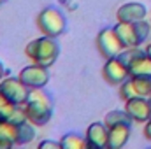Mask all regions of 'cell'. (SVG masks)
<instances>
[{
  "instance_id": "cell-1",
  "label": "cell",
  "mask_w": 151,
  "mask_h": 149,
  "mask_svg": "<svg viewBox=\"0 0 151 149\" xmlns=\"http://www.w3.org/2000/svg\"><path fill=\"white\" fill-rule=\"evenodd\" d=\"M25 112L28 121H32L35 126H44L51 121L53 116V100L51 97L42 90H30V97L25 104Z\"/></svg>"
},
{
  "instance_id": "cell-2",
  "label": "cell",
  "mask_w": 151,
  "mask_h": 149,
  "mask_svg": "<svg viewBox=\"0 0 151 149\" xmlns=\"http://www.w3.org/2000/svg\"><path fill=\"white\" fill-rule=\"evenodd\" d=\"M25 53L34 63L44 65V67H51L56 62L58 54H60V46L55 40V37L44 35V37L30 40L27 44V47H25Z\"/></svg>"
},
{
  "instance_id": "cell-3",
  "label": "cell",
  "mask_w": 151,
  "mask_h": 149,
  "mask_svg": "<svg viewBox=\"0 0 151 149\" xmlns=\"http://www.w3.org/2000/svg\"><path fill=\"white\" fill-rule=\"evenodd\" d=\"M37 27L44 35L49 37H60L65 32V16L60 9L56 7H46L39 12L37 16Z\"/></svg>"
},
{
  "instance_id": "cell-4",
  "label": "cell",
  "mask_w": 151,
  "mask_h": 149,
  "mask_svg": "<svg viewBox=\"0 0 151 149\" xmlns=\"http://www.w3.org/2000/svg\"><path fill=\"white\" fill-rule=\"evenodd\" d=\"M0 91L14 105H25L30 97V88L23 84L19 77H4L0 81Z\"/></svg>"
},
{
  "instance_id": "cell-5",
  "label": "cell",
  "mask_w": 151,
  "mask_h": 149,
  "mask_svg": "<svg viewBox=\"0 0 151 149\" xmlns=\"http://www.w3.org/2000/svg\"><path fill=\"white\" fill-rule=\"evenodd\" d=\"M97 49L107 60V58H114V56L121 54L125 46L121 44V40L118 37V34L114 32V28H102L97 34Z\"/></svg>"
},
{
  "instance_id": "cell-6",
  "label": "cell",
  "mask_w": 151,
  "mask_h": 149,
  "mask_svg": "<svg viewBox=\"0 0 151 149\" xmlns=\"http://www.w3.org/2000/svg\"><path fill=\"white\" fill-rule=\"evenodd\" d=\"M102 75L109 84L119 86L121 82L130 79V70H128V65L119 56H114V58H107V62L102 69Z\"/></svg>"
},
{
  "instance_id": "cell-7",
  "label": "cell",
  "mask_w": 151,
  "mask_h": 149,
  "mask_svg": "<svg viewBox=\"0 0 151 149\" xmlns=\"http://www.w3.org/2000/svg\"><path fill=\"white\" fill-rule=\"evenodd\" d=\"M49 67H44V65H39V63H34V65H28L25 67L21 72H19V79L23 84H27L30 90H37V88H44L49 81Z\"/></svg>"
},
{
  "instance_id": "cell-8",
  "label": "cell",
  "mask_w": 151,
  "mask_h": 149,
  "mask_svg": "<svg viewBox=\"0 0 151 149\" xmlns=\"http://www.w3.org/2000/svg\"><path fill=\"white\" fill-rule=\"evenodd\" d=\"M125 111L135 123H148L151 119L150 98L146 97H135L125 102Z\"/></svg>"
},
{
  "instance_id": "cell-9",
  "label": "cell",
  "mask_w": 151,
  "mask_h": 149,
  "mask_svg": "<svg viewBox=\"0 0 151 149\" xmlns=\"http://www.w3.org/2000/svg\"><path fill=\"white\" fill-rule=\"evenodd\" d=\"M86 144L91 149H106L109 144V128L106 123H91L86 128Z\"/></svg>"
},
{
  "instance_id": "cell-10",
  "label": "cell",
  "mask_w": 151,
  "mask_h": 149,
  "mask_svg": "<svg viewBox=\"0 0 151 149\" xmlns=\"http://www.w3.org/2000/svg\"><path fill=\"white\" fill-rule=\"evenodd\" d=\"M146 5L141 2H127L116 11V19L121 23H135L139 19L146 18Z\"/></svg>"
},
{
  "instance_id": "cell-11",
  "label": "cell",
  "mask_w": 151,
  "mask_h": 149,
  "mask_svg": "<svg viewBox=\"0 0 151 149\" xmlns=\"http://www.w3.org/2000/svg\"><path fill=\"white\" fill-rule=\"evenodd\" d=\"M113 28H114V32L118 34L121 44L125 46V49H128V47H139L142 44L139 35H137V30H135L134 23H121V21H118V25L113 27Z\"/></svg>"
},
{
  "instance_id": "cell-12",
  "label": "cell",
  "mask_w": 151,
  "mask_h": 149,
  "mask_svg": "<svg viewBox=\"0 0 151 149\" xmlns=\"http://www.w3.org/2000/svg\"><path fill=\"white\" fill-rule=\"evenodd\" d=\"M132 125H116L109 128V149H121L130 139Z\"/></svg>"
},
{
  "instance_id": "cell-13",
  "label": "cell",
  "mask_w": 151,
  "mask_h": 149,
  "mask_svg": "<svg viewBox=\"0 0 151 149\" xmlns=\"http://www.w3.org/2000/svg\"><path fill=\"white\" fill-rule=\"evenodd\" d=\"M16 146V125L9 121H0V149Z\"/></svg>"
},
{
  "instance_id": "cell-14",
  "label": "cell",
  "mask_w": 151,
  "mask_h": 149,
  "mask_svg": "<svg viewBox=\"0 0 151 149\" xmlns=\"http://www.w3.org/2000/svg\"><path fill=\"white\" fill-rule=\"evenodd\" d=\"M35 137V125L32 121H23L19 125H16V144L23 146L32 142Z\"/></svg>"
},
{
  "instance_id": "cell-15",
  "label": "cell",
  "mask_w": 151,
  "mask_h": 149,
  "mask_svg": "<svg viewBox=\"0 0 151 149\" xmlns=\"http://www.w3.org/2000/svg\"><path fill=\"white\" fill-rule=\"evenodd\" d=\"M62 148L63 149H86L88 144H86V139L79 133H65L62 139Z\"/></svg>"
},
{
  "instance_id": "cell-16",
  "label": "cell",
  "mask_w": 151,
  "mask_h": 149,
  "mask_svg": "<svg viewBox=\"0 0 151 149\" xmlns=\"http://www.w3.org/2000/svg\"><path fill=\"white\" fill-rule=\"evenodd\" d=\"M104 123L107 125V128L116 125H132V117L127 114V111H109L104 117Z\"/></svg>"
},
{
  "instance_id": "cell-17",
  "label": "cell",
  "mask_w": 151,
  "mask_h": 149,
  "mask_svg": "<svg viewBox=\"0 0 151 149\" xmlns=\"http://www.w3.org/2000/svg\"><path fill=\"white\" fill-rule=\"evenodd\" d=\"M135 90L139 93V97H151V75H139V77H132Z\"/></svg>"
},
{
  "instance_id": "cell-18",
  "label": "cell",
  "mask_w": 151,
  "mask_h": 149,
  "mask_svg": "<svg viewBox=\"0 0 151 149\" xmlns=\"http://www.w3.org/2000/svg\"><path fill=\"white\" fill-rule=\"evenodd\" d=\"M135 97H139V93H137L135 84H134V81H132V77H130V79H127L125 82L119 84V98L127 102V100L135 98Z\"/></svg>"
},
{
  "instance_id": "cell-19",
  "label": "cell",
  "mask_w": 151,
  "mask_h": 149,
  "mask_svg": "<svg viewBox=\"0 0 151 149\" xmlns=\"http://www.w3.org/2000/svg\"><path fill=\"white\" fill-rule=\"evenodd\" d=\"M16 107H18V105H14L12 102H9V100L4 97V93L0 91V121H7L9 116L12 114V111H14Z\"/></svg>"
},
{
  "instance_id": "cell-20",
  "label": "cell",
  "mask_w": 151,
  "mask_h": 149,
  "mask_svg": "<svg viewBox=\"0 0 151 149\" xmlns=\"http://www.w3.org/2000/svg\"><path fill=\"white\" fill-rule=\"evenodd\" d=\"M39 149H62V142H55V140H42L37 144Z\"/></svg>"
},
{
  "instance_id": "cell-21",
  "label": "cell",
  "mask_w": 151,
  "mask_h": 149,
  "mask_svg": "<svg viewBox=\"0 0 151 149\" xmlns=\"http://www.w3.org/2000/svg\"><path fill=\"white\" fill-rule=\"evenodd\" d=\"M144 137H146L148 140H151V119L146 123V126H144Z\"/></svg>"
},
{
  "instance_id": "cell-22",
  "label": "cell",
  "mask_w": 151,
  "mask_h": 149,
  "mask_svg": "<svg viewBox=\"0 0 151 149\" xmlns=\"http://www.w3.org/2000/svg\"><path fill=\"white\" fill-rule=\"evenodd\" d=\"M5 74H7V70H5V67H4V63L0 62V81L5 77Z\"/></svg>"
},
{
  "instance_id": "cell-23",
  "label": "cell",
  "mask_w": 151,
  "mask_h": 149,
  "mask_svg": "<svg viewBox=\"0 0 151 149\" xmlns=\"http://www.w3.org/2000/svg\"><path fill=\"white\" fill-rule=\"evenodd\" d=\"M144 53H146V54H148V56L151 58V42L148 44V46H146V49H144Z\"/></svg>"
},
{
  "instance_id": "cell-24",
  "label": "cell",
  "mask_w": 151,
  "mask_h": 149,
  "mask_svg": "<svg viewBox=\"0 0 151 149\" xmlns=\"http://www.w3.org/2000/svg\"><path fill=\"white\" fill-rule=\"evenodd\" d=\"M5 2H7V0H0V5H4V4H5Z\"/></svg>"
},
{
  "instance_id": "cell-25",
  "label": "cell",
  "mask_w": 151,
  "mask_h": 149,
  "mask_svg": "<svg viewBox=\"0 0 151 149\" xmlns=\"http://www.w3.org/2000/svg\"><path fill=\"white\" fill-rule=\"evenodd\" d=\"M150 109H151V97H150Z\"/></svg>"
},
{
  "instance_id": "cell-26",
  "label": "cell",
  "mask_w": 151,
  "mask_h": 149,
  "mask_svg": "<svg viewBox=\"0 0 151 149\" xmlns=\"http://www.w3.org/2000/svg\"><path fill=\"white\" fill-rule=\"evenodd\" d=\"M150 23H151V19H150Z\"/></svg>"
}]
</instances>
